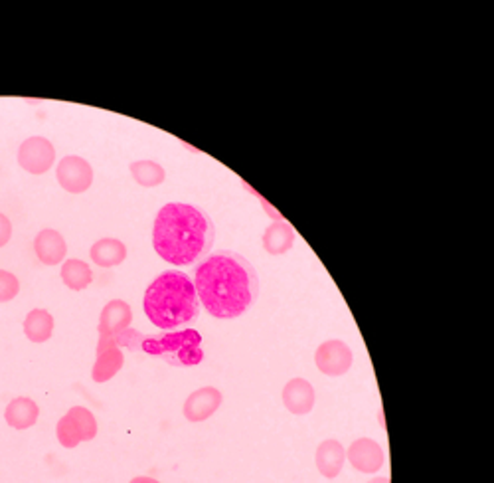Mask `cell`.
<instances>
[{"mask_svg": "<svg viewBox=\"0 0 494 483\" xmlns=\"http://www.w3.org/2000/svg\"><path fill=\"white\" fill-rule=\"evenodd\" d=\"M194 288L200 306L216 319H237L260 298V276L242 254L222 250L198 263Z\"/></svg>", "mask_w": 494, "mask_h": 483, "instance_id": "obj_1", "label": "cell"}, {"mask_svg": "<svg viewBox=\"0 0 494 483\" xmlns=\"http://www.w3.org/2000/svg\"><path fill=\"white\" fill-rule=\"evenodd\" d=\"M216 240V226L204 208L186 203H168L153 224V248L176 268L202 263Z\"/></svg>", "mask_w": 494, "mask_h": 483, "instance_id": "obj_2", "label": "cell"}, {"mask_svg": "<svg viewBox=\"0 0 494 483\" xmlns=\"http://www.w3.org/2000/svg\"><path fill=\"white\" fill-rule=\"evenodd\" d=\"M142 309L160 331H178L196 323L202 306L194 281L184 272L166 270L147 288Z\"/></svg>", "mask_w": 494, "mask_h": 483, "instance_id": "obj_3", "label": "cell"}, {"mask_svg": "<svg viewBox=\"0 0 494 483\" xmlns=\"http://www.w3.org/2000/svg\"><path fill=\"white\" fill-rule=\"evenodd\" d=\"M121 347L129 350H142L155 358H163L173 367H194L204 358L202 335L194 329L165 331L158 335H141L137 331L125 329L123 333L111 337Z\"/></svg>", "mask_w": 494, "mask_h": 483, "instance_id": "obj_4", "label": "cell"}, {"mask_svg": "<svg viewBox=\"0 0 494 483\" xmlns=\"http://www.w3.org/2000/svg\"><path fill=\"white\" fill-rule=\"evenodd\" d=\"M18 165L30 175H44L55 163V147L46 137H28L18 147Z\"/></svg>", "mask_w": 494, "mask_h": 483, "instance_id": "obj_5", "label": "cell"}, {"mask_svg": "<svg viewBox=\"0 0 494 483\" xmlns=\"http://www.w3.org/2000/svg\"><path fill=\"white\" fill-rule=\"evenodd\" d=\"M55 178L65 193L81 194L93 185V167L83 157L68 155L55 167Z\"/></svg>", "mask_w": 494, "mask_h": 483, "instance_id": "obj_6", "label": "cell"}, {"mask_svg": "<svg viewBox=\"0 0 494 483\" xmlns=\"http://www.w3.org/2000/svg\"><path fill=\"white\" fill-rule=\"evenodd\" d=\"M353 349H350L345 341L338 339L325 341L315 353V363L319 367V371L325 373L327 376H342L348 373V368L353 367Z\"/></svg>", "mask_w": 494, "mask_h": 483, "instance_id": "obj_7", "label": "cell"}, {"mask_svg": "<svg viewBox=\"0 0 494 483\" xmlns=\"http://www.w3.org/2000/svg\"><path fill=\"white\" fill-rule=\"evenodd\" d=\"M224 401L222 392L214 386H204L198 388L192 392L184 402V418L190 422H204L210 418V416L220 409Z\"/></svg>", "mask_w": 494, "mask_h": 483, "instance_id": "obj_8", "label": "cell"}, {"mask_svg": "<svg viewBox=\"0 0 494 483\" xmlns=\"http://www.w3.org/2000/svg\"><path fill=\"white\" fill-rule=\"evenodd\" d=\"M34 252L38 260L46 266H58L65 260L68 254V244H65L64 236L54 229H44L36 234L34 238Z\"/></svg>", "mask_w": 494, "mask_h": 483, "instance_id": "obj_9", "label": "cell"}, {"mask_svg": "<svg viewBox=\"0 0 494 483\" xmlns=\"http://www.w3.org/2000/svg\"><path fill=\"white\" fill-rule=\"evenodd\" d=\"M123 367V353L119 345L111 337H101L98 347V361L93 367V381L107 383L109 378L115 376Z\"/></svg>", "mask_w": 494, "mask_h": 483, "instance_id": "obj_10", "label": "cell"}, {"mask_svg": "<svg viewBox=\"0 0 494 483\" xmlns=\"http://www.w3.org/2000/svg\"><path fill=\"white\" fill-rule=\"evenodd\" d=\"M132 323V309L127 301L113 299L101 311L99 333L101 337H115Z\"/></svg>", "mask_w": 494, "mask_h": 483, "instance_id": "obj_11", "label": "cell"}, {"mask_svg": "<svg viewBox=\"0 0 494 483\" xmlns=\"http://www.w3.org/2000/svg\"><path fill=\"white\" fill-rule=\"evenodd\" d=\"M315 388L305 378H293L283 388V404L293 414H309L315 406Z\"/></svg>", "mask_w": 494, "mask_h": 483, "instance_id": "obj_12", "label": "cell"}, {"mask_svg": "<svg viewBox=\"0 0 494 483\" xmlns=\"http://www.w3.org/2000/svg\"><path fill=\"white\" fill-rule=\"evenodd\" d=\"M348 460L358 471H378L384 463V450L374 440L360 438L350 446Z\"/></svg>", "mask_w": 494, "mask_h": 483, "instance_id": "obj_13", "label": "cell"}, {"mask_svg": "<svg viewBox=\"0 0 494 483\" xmlns=\"http://www.w3.org/2000/svg\"><path fill=\"white\" fill-rule=\"evenodd\" d=\"M38 416H40V409L38 404L28 399V396H18V399L11 401L4 410V420L14 430H28L38 422Z\"/></svg>", "mask_w": 494, "mask_h": 483, "instance_id": "obj_14", "label": "cell"}, {"mask_svg": "<svg viewBox=\"0 0 494 483\" xmlns=\"http://www.w3.org/2000/svg\"><path fill=\"white\" fill-rule=\"evenodd\" d=\"M91 262L101 268H115L127 260V246L117 238H101L91 246Z\"/></svg>", "mask_w": 494, "mask_h": 483, "instance_id": "obj_15", "label": "cell"}, {"mask_svg": "<svg viewBox=\"0 0 494 483\" xmlns=\"http://www.w3.org/2000/svg\"><path fill=\"white\" fill-rule=\"evenodd\" d=\"M294 230L293 226L285 220H277L268 226V230L263 232V248L271 255H283L287 254L294 244Z\"/></svg>", "mask_w": 494, "mask_h": 483, "instance_id": "obj_16", "label": "cell"}, {"mask_svg": "<svg viewBox=\"0 0 494 483\" xmlns=\"http://www.w3.org/2000/svg\"><path fill=\"white\" fill-rule=\"evenodd\" d=\"M345 460L346 452L336 440L322 442L317 450V468L320 470L322 476L327 478H336L342 466H345Z\"/></svg>", "mask_w": 494, "mask_h": 483, "instance_id": "obj_17", "label": "cell"}, {"mask_svg": "<svg viewBox=\"0 0 494 483\" xmlns=\"http://www.w3.org/2000/svg\"><path fill=\"white\" fill-rule=\"evenodd\" d=\"M54 333V317L46 309H32L24 319V335L32 343H46Z\"/></svg>", "mask_w": 494, "mask_h": 483, "instance_id": "obj_18", "label": "cell"}, {"mask_svg": "<svg viewBox=\"0 0 494 483\" xmlns=\"http://www.w3.org/2000/svg\"><path fill=\"white\" fill-rule=\"evenodd\" d=\"M60 276L64 286L70 288L72 291H83L93 281V272L89 263L75 258L64 262Z\"/></svg>", "mask_w": 494, "mask_h": 483, "instance_id": "obj_19", "label": "cell"}, {"mask_svg": "<svg viewBox=\"0 0 494 483\" xmlns=\"http://www.w3.org/2000/svg\"><path fill=\"white\" fill-rule=\"evenodd\" d=\"M131 177L135 178V183L145 186V188H153L165 183L166 178V170L163 165H158L157 160H135V163H131L129 167Z\"/></svg>", "mask_w": 494, "mask_h": 483, "instance_id": "obj_20", "label": "cell"}, {"mask_svg": "<svg viewBox=\"0 0 494 483\" xmlns=\"http://www.w3.org/2000/svg\"><path fill=\"white\" fill-rule=\"evenodd\" d=\"M73 422L78 424L80 434H81V442H88L91 438H95V434H98V422H95L93 414L83 409V406H73V409L68 412Z\"/></svg>", "mask_w": 494, "mask_h": 483, "instance_id": "obj_21", "label": "cell"}, {"mask_svg": "<svg viewBox=\"0 0 494 483\" xmlns=\"http://www.w3.org/2000/svg\"><path fill=\"white\" fill-rule=\"evenodd\" d=\"M58 440L65 448H75L81 442V434L78 424L73 422L70 414H65L64 418L58 422Z\"/></svg>", "mask_w": 494, "mask_h": 483, "instance_id": "obj_22", "label": "cell"}, {"mask_svg": "<svg viewBox=\"0 0 494 483\" xmlns=\"http://www.w3.org/2000/svg\"><path fill=\"white\" fill-rule=\"evenodd\" d=\"M18 291H21V281L14 276V273L0 270V303L13 301Z\"/></svg>", "mask_w": 494, "mask_h": 483, "instance_id": "obj_23", "label": "cell"}, {"mask_svg": "<svg viewBox=\"0 0 494 483\" xmlns=\"http://www.w3.org/2000/svg\"><path fill=\"white\" fill-rule=\"evenodd\" d=\"M11 238H13V222H11V218L0 212V248H4V246L8 242H11Z\"/></svg>", "mask_w": 494, "mask_h": 483, "instance_id": "obj_24", "label": "cell"}]
</instances>
